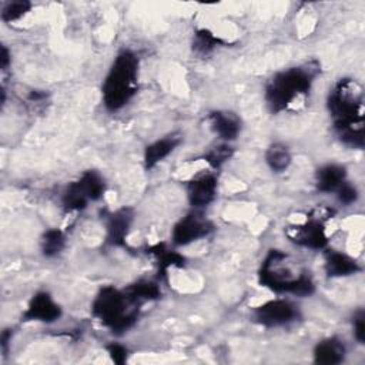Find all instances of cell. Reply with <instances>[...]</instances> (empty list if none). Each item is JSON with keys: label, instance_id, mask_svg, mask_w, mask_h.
Masks as SVG:
<instances>
[{"label": "cell", "instance_id": "3", "mask_svg": "<svg viewBox=\"0 0 365 365\" xmlns=\"http://www.w3.org/2000/svg\"><path fill=\"white\" fill-rule=\"evenodd\" d=\"M258 282L278 295L309 297L315 292V282L309 272L295 269L289 257L279 250H269L264 257L258 271Z\"/></svg>", "mask_w": 365, "mask_h": 365}, {"label": "cell", "instance_id": "21", "mask_svg": "<svg viewBox=\"0 0 365 365\" xmlns=\"http://www.w3.org/2000/svg\"><path fill=\"white\" fill-rule=\"evenodd\" d=\"M265 163L272 173H284L289 168L292 163V155L289 148L282 143H272L265 151Z\"/></svg>", "mask_w": 365, "mask_h": 365}, {"label": "cell", "instance_id": "4", "mask_svg": "<svg viewBox=\"0 0 365 365\" xmlns=\"http://www.w3.org/2000/svg\"><path fill=\"white\" fill-rule=\"evenodd\" d=\"M138 56L124 48L114 57L101 84V101L107 111L125 107L138 91Z\"/></svg>", "mask_w": 365, "mask_h": 365}, {"label": "cell", "instance_id": "7", "mask_svg": "<svg viewBox=\"0 0 365 365\" xmlns=\"http://www.w3.org/2000/svg\"><path fill=\"white\" fill-rule=\"evenodd\" d=\"M301 319L299 307L288 298H274L252 309V321L262 328H282Z\"/></svg>", "mask_w": 365, "mask_h": 365}, {"label": "cell", "instance_id": "22", "mask_svg": "<svg viewBox=\"0 0 365 365\" xmlns=\"http://www.w3.org/2000/svg\"><path fill=\"white\" fill-rule=\"evenodd\" d=\"M90 200L80 188L77 180L68 182L61 194V208L66 214L68 212H77L87 208Z\"/></svg>", "mask_w": 365, "mask_h": 365}, {"label": "cell", "instance_id": "2", "mask_svg": "<svg viewBox=\"0 0 365 365\" xmlns=\"http://www.w3.org/2000/svg\"><path fill=\"white\" fill-rule=\"evenodd\" d=\"M321 66L317 60L277 71L264 88V100L272 114L289 110L298 100L307 97L319 76Z\"/></svg>", "mask_w": 365, "mask_h": 365}, {"label": "cell", "instance_id": "17", "mask_svg": "<svg viewBox=\"0 0 365 365\" xmlns=\"http://www.w3.org/2000/svg\"><path fill=\"white\" fill-rule=\"evenodd\" d=\"M127 299L135 305L140 307L145 302H151L155 301L158 298H161V287L158 281L154 279H138L130 285H127L125 288H123Z\"/></svg>", "mask_w": 365, "mask_h": 365}, {"label": "cell", "instance_id": "10", "mask_svg": "<svg viewBox=\"0 0 365 365\" xmlns=\"http://www.w3.org/2000/svg\"><path fill=\"white\" fill-rule=\"evenodd\" d=\"M185 191L190 205L194 210H202L217 198L218 177L214 173H202L187 181Z\"/></svg>", "mask_w": 365, "mask_h": 365}, {"label": "cell", "instance_id": "5", "mask_svg": "<svg viewBox=\"0 0 365 365\" xmlns=\"http://www.w3.org/2000/svg\"><path fill=\"white\" fill-rule=\"evenodd\" d=\"M140 307L133 305L123 289L106 285L98 289L93 302L91 314L114 335H123L131 329L138 319Z\"/></svg>", "mask_w": 365, "mask_h": 365}, {"label": "cell", "instance_id": "20", "mask_svg": "<svg viewBox=\"0 0 365 365\" xmlns=\"http://www.w3.org/2000/svg\"><path fill=\"white\" fill-rule=\"evenodd\" d=\"M77 182L80 185V188L83 190V192L87 195V198L90 201H98L103 198L106 190H107V184L104 177L96 171V170H87L84 171L78 178Z\"/></svg>", "mask_w": 365, "mask_h": 365}, {"label": "cell", "instance_id": "14", "mask_svg": "<svg viewBox=\"0 0 365 365\" xmlns=\"http://www.w3.org/2000/svg\"><path fill=\"white\" fill-rule=\"evenodd\" d=\"M346 346L338 336H328L318 341L312 351V359L319 365H338L345 361Z\"/></svg>", "mask_w": 365, "mask_h": 365}, {"label": "cell", "instance_id": "24", "mask_svg": "<svg viewBox=\"0 0 365 365\" xmlns=\"http://www.w3.org/2000/svg\"><path fill=\"white\" fill-rule=\"evenodd\" d=\"M234 157V147L230 143H221L217 144L214 147H211L210 150H207L202 154V160L212 168V170H218L221 168L227 161H230Z\"/></svg>", "mask_w": 365, "mask_h": 365}, {"label": "cell", "instance_id": "16", "mask_svg": "<svg viewBox=\"0 0 365 365\" xmlns=\"http://www.w3.org/2000/svg\"><path fill=\"white\" fill-rule=\"evenodd\" d=\"M344 181H346V168L342 164L328 163L315 173V188L322 194L335 192Z\"/></svg>", "mask_w": 365, "mask_h": 365}, {"label": "cell", "instance_id": "27", "mask_svg": "<svg viewBox=\"0 0 365 365\" xmlns=\"http://www.w3.org/2000/svg\"><path fill=\"white\" fill-rule=\"evenodd\" d=\"M352 332L358 344H365V312L362 308L356 309L352 315Z\"/></svg>", "mask_w": 365, "mask_h": 365}, {"label": "cell", "instance_id": "31", "mask_svg": "<svg viewBox=\"0 0 365 365\" xmlns=\"http://www.w3.org/2000/svg\"><path fill=\"white\" fill-rule=\"evenodd\" d=\"M46 93L44 91H38V90H33V91H30V94H29V100H31V101H41V100H44L46 98Z\"/></svg>", "mask_w": 365, "mask_h": 365}, {"label": "cell", "instance_id": "13", "mask_svg": "<svg viewBox=\"0 0 365 365\" xmlns=\"http://www.w3.org/2000/svg\"><path fill=\"white\" fill-rule=\"evenodd\" d=\"M181 141H182V135L180 133H171L145 145L144 154H143L144 168L147 171L153 170L157 164H160L161 161H164V158H167L171 153H174V150L181 144Z\"/></svg>", "mask_w": 365, "mask_h": 365}, {"label": "cell", "instance_id": "25", "mask_svg": "<svg viewBox=\"0 0 365 365\" xmlns=\"http://www.w3.org/2000/svg\"><path fill=\"white\" fill-rule=\"evenodd\" d=\"M31 3L27 0H16V1H9L3 6L0 17L3 21L10 23V21H16L19 19H21L26 13L30 11L31 9Z\"/></svg>", "mask_w": 365, "mask_h": 365}, {"label": "cell", "instance_id": "9", "mask_svg": "<svg viewBox=\"0 0 365 365\" xmlns=\"http://www.w3.org/2000/svg\"><path fill=\"white\" fill-rule=\"evenodd\" d=\"M63 311L48 291H37L29 301L21 321L53 324L61 317Z\"/></svg>", "mask_w": 365, "mask_h": 365}, {"label": "cell", "instance_id": "1", "mask_svg": "<svg viewBox=\"0 0 365 365\" xmlns=\"http://www.w3.org/2000/svg\"><path fill=\"white\" fill-rule=\"evenodd\" d=\"M327 107L339 141L351 148H364V91L349 77L339 78L331 88Z\"/></svg>", "mask_w": 365, "mask_h": 365}, {"label": "cell", "instance_id": "8", "mask_svg": "<svg viewBox=\"0 0 365 365\" xmlns=\"http://www.w3.org/2000/svg\"><path fill=\"white\" fill-rule=\"evenodd\" d=\"M214 228L212 221L205 218L200 210H194L174 224L171 230V242L174 247H185L208 237Z\"/></svg>", "mask_w": 365, "mask_h": 365}, {"label": "cell", "instance_id": "29", "mask_svg": "<svg viewBox=\"0 0 365 365\" xmlns=\"http://www.w3.org/2000/svg\"><path fill=\"white\" fill-rule=\"evenodd\" d=\"M10 64H11V54H10V51L6 46H1V51H0V67H1V70L6 71Z\"/></svg>", "mask_w": 365, "mask_h": 365}, {"label": "cell", "instance_id": "15", "mask_svg": "<svg viewBox=\"0 0 365 365\" xmlns=\"http://www.w3.org/2000/svg\"><path fill=\"white\" fill-rule=\"evenodd\" d=\"M324 268L329 278H342V277L355 275L362 269L359 262L355 258L335 250H327Z\"/></svg>", "mask_w": 365, "mask_h": 365}, {"label": "cell", "instance_id": "26", "mask_svg": "<svg viewBox=\"0 0 365 365\" xmlns=\"http://www.w3.org/2000/svg\"><path fill=\"white\" fill-rule=\"evenodd\" d=\"M335 192H336V200L339 201V204L345 205V207L352 205L354 202H356V200L359 197L358 188L354 184L348 182V181H344Z\"/></svg>", "mask_w": 365, "mask_h": 365}, {"label": "cell", "instance_id": "18", "mask_svg": "<svg viewBox=\"0 0 365 365\" xmlns=\"http://www.w3.org/2000/svg\"><path fill=\"white\" fill-rule=\"evenodd\" d=\"M145 252L155 258L158 267V279L167 278V272L170 268H182L185 265V257L175 250L167 248L165 244H155L153 247H148Z\"/></svg>", "mask_w": 365, "mask_h": 365}, {"label": "cell", "instance_id": "11", "mask_svg": "<svg viewBox=\"0 0 365 365\" xmlns=\"http://www.w3.org/2000/svg\"><path fill=\"white\" fill-rule=\"evenodd\" d=\"M134 221V210L123 207L108 214L106 221V244L110 247H127V238Z\"/></svg>", "mask_w": 365, "mask_h": 365}, {"label": "cell", "instance_id": "28", "mask_svg": "<svg viewBox=\"0 0 365 365\" xmlns=\"http://www.w3.org/2000/svg\"><path fill=\"white\" fill-rule=\"evenodd\" d=\"M106 351L110 356V359L117 364V365H123L127 362L128 359V349L121 345V344H117V342H111L106 346Z\"/></svg>", "mask_w": 365, "mask_h": 365}, {"label": "cell", "instance_id": "30", "mask_svg": "<svg viewBox=\"0 0 365 365\" xmlns=\"http://www.w3.org/2000/svg\"><path fill=\"white\" fill-rule=\"evenodd\" d=\"M13 329H4L3 332H1V336H0V346H1V352H3V355H6V352H7V346H9V342L11 341V335H13V332H11Z\"/></svg>", "mask_w": 365, "mask_h": 365}, {"label": "cell", "instance_id": "19", "mask_svg": "<svg viewBox=\"0 0 365 365\" xmlns=\"http://www.w3.org/2000/svg\"><path fill=\"white\" fill-rule=\"evenodd\" d=\"M227 43L215 36L211 30L208 29H197L192 34V41H191V48L194 54L198 57H207L211 53H214L218 47L225 46Z\"/></svg>", "mask_w": 365, "mask_h": 365}, {"label": "cell", "instance_id": "12", "mask_svg": "<svg viewBox=\"0 0 365 365\" xmlns=\"http://www.w3.org/2000/svg\"><path fill=\"white\" fill-rule=\"evenodd\" d=\"M207 121L222 143H231L241 134V118L232 111L212 110L208 113Z\"/></svg>", "mask_w": 365, "mask_h": 365}, {"label": "cell", "instance_id": "6", "mask_svg": "<svg viewBox=\"0 0 365 365\" xmlns=\"http://www.w3.org/2000/svg\"><path fill=\"white\" fill-rule=\"evenodd\" d=\"M334 210L317 208L312 211L307 221L302 224H292L285 228L287 238L304 248L309 250H325L328 245V235L325 221L332 218Z\"/></svg>", "mask_w": 365, "mask_h": 365}, {"label": "cell", "instance_id": "23", "mask_svg": "<svg viewBox=\"0 0 365 365\" xmlns=\"http://www.w3.org/2000/svg\"><path fill=\"white\" fill-rule=\"evenodd\" d=\"M66 247V234L60 228H48L40 240V251L44 258H54L61 254Z\"/></svg>", "mask_w": 365, "mask_h": 365}]
</instances>
